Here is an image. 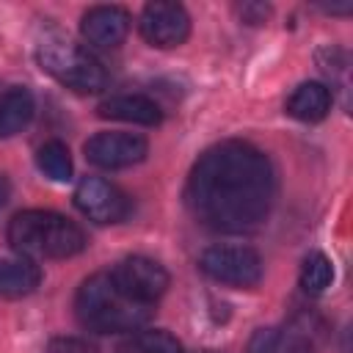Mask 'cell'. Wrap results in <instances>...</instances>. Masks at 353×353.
Masks as SVG:
<instances>
[{"label": "cell", "instance_id": "cell-1", "mask_svg": "<svg viewBox=\"0 0 353 353\" xmlns=\"http://www.w3.org/2000/svg\"><path fill=\"white\" fill-rule=\"evenodd\" d=\"M273 199V165L262 149L245 141H223L207 149L190 168L185 188L193 218L223 234L256 229L268 218Z\"/></svg>", "mask_w": 353, "mask_h": 353}, {"label": "cell", "instance_id": "cell-2", "mask_svg": "<svg viewBox=\"0 0 353 353\" xmlns=\"http://www.w3.org/2000/svg\"><path fill=\"white\" fill-rule=\"evenodd\" d=\"M80 323L97 334H132L152 320L154 306L130 298L108 273L88 276L74 298Z\"/></svg>", "mask_w": 353, "mask_h": 353}, {"label": "cell", "instance_id": "cell-3", "mask_svg": "<svg viewBox=\"0 0 353 353\" xmlns=\"http://www.w3.org/2000/svg\"><path fill=\"white\" fill-rule=\"evenodd\" d=\"M8 243L25 259H69L85 248V232L61 212L25 210L8 223Z\"/></svg>", "mask_w": 353, "mask_h": 353}, {"label": "cell", "instance_id": "cell-4", "mask_svg": "<svg viewBox=\"0 0 353 353\" xmlns=\"http://www.w3.org/2000/svg\"><path fill=\"white\" fill-rule=\"evenodd\" d=\"M36 61L52 80H58L61 85L77 94H97L108 85V74L102 63L88 50H83L69 39L61 36L41 39L36 47Z\"/></svg>", "mask_w": 353, "mask_h": 353}, {"label": "cell", "instance_id": "cell-5", "mask_svg": "<svg viewBox=\"0 0 353 353\" xmlns=\"http://www.w3.org/2000/svg\"><path fill=\"white\" fill-rule=\"evenodd\" d=\"M199 268L218 284L226 287H254L259 284L265 265L262 256L248 245H210L199 256Z\"/></svg>", "mask_w": 353, "mask_h": 353}, {"label": "cell", "instance_id": "cell-6", "mask_svg": "<svg viewBox=\"0 0 353 353\" xmlns=\"http://www.w3.org/2000/svg\"><path fill=\"white\" fill-rule=\"evenodd\" d=\"M74 204L94 223H121L130 215L127 193L102 176L80 179L74 188Z\"/></svg>", "mask_w": 353, "mask_h": 353}, {"label": "cell", "instance_id": "cell-7", "mask_svg": "<svg viewBox=\"0 0 353 353\" xmlns=\"http://www.w3.org/2000/svg\"><path fill=\"white\" fill-rule=\"evenodd\" d=\"M141 36L160 50H171L188 41L190 36V17L185 11V6L179 3H168V0H157L143 6L141 19H138Z\"/></svg>", "mask_w": 353, "mask_h": 353}, {"label": "cell", "instance_id": "cell-8", "mask_svg": "<svg viewBox=\"0 0 353 353\" xmlns=\"http://www.w3.org/2000/svg\"><path fill=\"white\" fill-rule=\"evenodd\" d=\"M88 163L108 168V171H119V168H130L135 163H141L149 152V143L143 135L138 132H121V130H108V132H97L85 141L83 146Z\"/></svg>", "mask_w": 353, "mask_h": 353}, {"label": "cell", "instance_id": "cell-9", "mask_svg": "<svg viewBox=\"0 0 353 353\" xmlns=\"http://www.w3.org/2000/svg\"><path fill=\"white\" fill-rule=\"evenodd\" d=\"M113 281L135 301L154 306V301L168 290V270L149 256H124L110 270Z\"/></svg>", "mask_w": 353, "mask_h": 353}, {"label": "cell", "instance_id": "cell-10", "mask_svg": "<svg viewBox=\"0 0 353 353\" xmlns=\"http://www.w3.org/2000/svg\"><path fill=\"white\" fill-rule=\"evenodd\" d=\"M80 33L91 47L113 50L130 33V11L121 6H94L83 14Z\"/></svg>", "mask_w": 353, "mask_h": 353}, {"label": "cell", "instance_id": "cell-11", "mask_svg": "<svg viewBox=\"0 0 353 353\" xmlns=\"http://www.w3.org/2000/svg\"><path fill=\"white\" fill-rule=\"evenodd\" d=\"M97 113L102 119H116V121H130V124H143V127H154L163 121V110L160 105L146 97V94H116L99 102Z\"/></svg>", "mask_w": 353, "mask_h": 353}, {"label": "cell", "instance_id": "cell-12", "mask_svg": "<svg viewBox=\"0 0 353 353\" xmlns=\"http://www.w3.org/2000/svg\"><path fill=\"white\" fill-rule=\"evenodd\" d=\"M36 102L33 94L22 85H11L8 91L0 94V138H11L22 132L30 119H33Z\"/></svg>", "mask_w": 353, "mask_h": 353}, {"label": "cell", "instance_id": "cell-13", "mask_svg": "<svg viewBox=\"0 0 353 353\" xmlns=\"http://www.w3.org/2000/svg\"><path fill=\"white\" fill-rule=\"evenodd\" d=\"M331 110V91L323 83H301L290 99H287V113L298 121H320Z\"/></svg>", "mask_w": 353, "mask_h": 353}, {"label": "cell", "instance_id": "cell-14", "mask_svg": "<svg viewBox=\"0 0 353 353\" xmlns=\"http://www.w3.org/2000/svg\"><path fill=\"white\" fill-rule=\"evenodd\" d=\"M41 281V270L33 259H0V298H25Z\"/></svg>", "mask_w": 353, "mask_h": 353}, {"label": "cell", "instance_id": "cell-15", "mask_svg": "<svg viewBox=\"0 0 353 353\" xmlns=\"http://www.w3.org/2000/svg\"><path fill=\"white\" fill-rule=\"evenodd\" d=\"M245 353H312V342L295 328H259Z\"/></svg>", "mask_w": 353, "mask_h": 353}, {"label": "cell", "instance_id": "cell-16", "mask_svg": "<svg viewBox=\"0 0 353 353\" xmlns=\"http://www.w3.org/2000/svg\"><path fill=\"white\" fill-rule=\"evenodd\" d=\"M36 165L52 182H69L72 179V154H69L66 143H61V141L41 143L36 152Z\"/></svg>", "mask_w": 353, "mask_h": 353}, {"label": "cell", "instance_id": "cell-17", "mask_svg": "<svg viewBox=\"0 0 353 353\" xmlns=\"http://www.w3.org/2000/svg\"><path fill=\"white\" fill-rule=\"evenodd\" d=\"M116 353H182V345L168 331H138L124 339Z\"/></svg>", "mask_w": 353, "mask_h": 353}, {"label": "cell", "instance_id": "cell-18", "mask_svg": "<svg viewBox=\"0 0 353 353\" xmlns=\"http://www.w3.org/2000/svg\"><path fill=\"white\" fill-rule=\"evenodd\" d=\"M331 281H334V265H331V259L325 254H320V251H312L303 259V265H301V287L306 292L317 295L325 287H331Z\"/></svg>", "mask_w": 353, "mask_h": 353}, {"label": "cell", "instance_id": "cell-19", "mask_svg": "<svg viewBox=\"0 0 353 353\" xmlns=\"http://www.w3.org/2000/svg\"><path fill=\"white\" fill-rule=\"evenodd\" d=\"M44 353H97V347L80 336H55L44 345Z\"/></svg>", "mask_w": 353, "mask_h": 353}, {"label": "cell", "instance_id": "cell-20", "mask_svg": "<svg viewBox=\"0 0 353 353\" xmlns=\"http://www.w3.org/2000/svg\"><path fill=\"white\" fill-rule=\"evenodd\" d=\"M237 11H240V19L248 22V25H259V22H265L268 14H270V8L262 6V3H243Z\"/></svg>", "mask_w": 353, "mask_h": 353}, {"label": "cell", "instance_id": "cell-21", "mask_svg": "<svg viewBox=\"0 0 353 353\" xmlns=\"http://www.w3.org/2000/svg\"><path fill=\"white\" fill-rule=\"evenodd\" d=\"M8 193H11V185H8L6 174H0V210H3V204L8 201Z\"/></svg>", "mask_w": 353, "mask_h": 353}, {"label": "cell", "instance_id": "cell-22", "mask_svg": "<svg viewBox=\"0 0 353 353\" xmlns=\"http://www.w3.org/2000/svg\"><path fill=\"white\" fill-rule=\"evenodd\" d=\"M201 353H210V350H201Z\"/></svg>", "mask_w": 353, "mask_h": 353}]
</instances>
